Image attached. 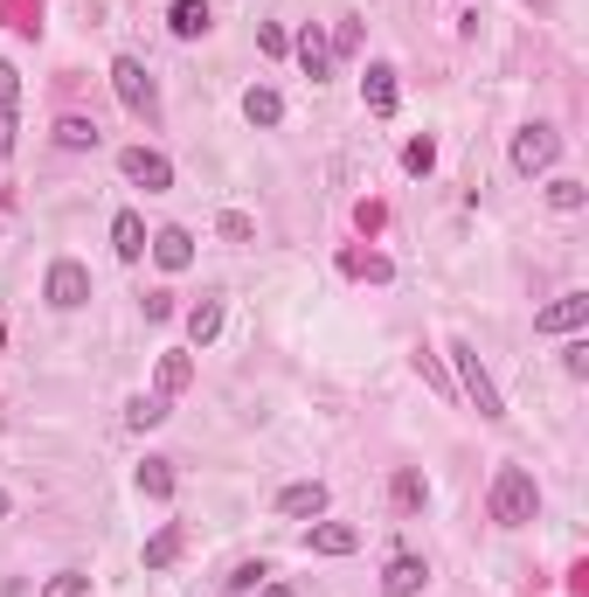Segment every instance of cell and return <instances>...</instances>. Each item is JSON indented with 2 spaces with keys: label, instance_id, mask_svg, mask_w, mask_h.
I'll return each mask as SVG.
<instances>
[{
  "label": "cell",
  "instance_id": "33",
  "mask_svg": "<svg viewBox=\"0 0 589 597\" xmlns=\"http://www.w3.org/2000/svg\"><path fill=\"white\" fill-rule=\"evenodd\" d=\"M327 49H340V56H354V49H360V22H340Z\"/></svg>",
  "mask_w": 589,
  "mask_h": 597
},
{
  "label": "cell",
  "instance_id": "25",
  "mask_svg": "<svg viewBox=\"0 0 589 597\" xmlns=\"http://www.w3.org/2000/svg\"><path fill=\"white\" fill-rule=\"evenodd\" d=\"M181 556V521H167V528L154 535V543H146V570H167Z\"/></svg>",
  "mask_w": 589,
  "mask_h": 597
},
{
  "label": "cell",
  "instance_id": "23",
  "mask_svg": "<svg viewBox=\"0 0 589 597\" xmlns=\"http://www.w3.org/2000/svg\"><path fill=\"white\" fill-rule=\"evenodd\" d=\"M139 494L146 500H174V459H146L139 465Z\"/></svg>",
  "mask_w": 589,
  "mask_h": 597
},
{
  "label": "cell",
  "instance_id": "11",
  "mask_svg": "<svg viewBox=\"0 0 589 597\" xmlns=\"http://www.w3.org/2000/svg\"><path fill=\"white\" fill-rule=\"evenodd\" d=\"M292 56H298V70H306L312 84H327V77H333V49H327V35H319L312 22L292 35Z\"/></svg>",
  "mask_w": 589,
  "mask_h": 597
},
{
  "label": "cell",
  "instance_id": "9",
  "mask_svg": "<svg viewBox=\"0 0 589 597\" xmlns=\"http://www.w3.org/2000/svg\"><path fill=\"white\" fill-rule=\"evenodd\" d=\"M424 584H430V563L424 556H389V570H382V597H424Z\"/></svg>",
  "mask_w": 589,
  "mask_h": 597
},
{
  "label": "cell",
  "instance_id": "14",
  "mask_svg": "<svg viewBox=\"0 0 589 597\" xmlns=\"http://www.w3.org/2000/svg\"><path fill=\"white\" fill-rule=\"evenodd\" d=\"M111 251H119V265H139V257H146V222H139V209L111 216Z\"/></svg>",
  "mask_w": 589,
  "mask_h": 597
},
{
  "label": "cell",
  "instance_id": "24",
  "mask_svg": "<svg viewBox=\"0 0 589 597\" xmlns=\"http://www.w3.org/2000/svg\"><path fill=\"white\" fill-rule=\"evenodd\" d=\"M582 202H589V188H582L576 174H555V181H548V209H555V216H576Z\"/></svg>",
  "mask_w": 589,
  "mask_h": 597
},
{
  "label": "cell",
  "instance_id": "6",
  "mask_svg": "<svg viewBox=\"0 0 589 597\" xmlns=\"http://www.w3.org/2000/svg\"><path fill=\"white\" fill-rule=\"evenodd\" d=\"M119 174L132 181V188H146V195H167V188H174V160L154 154V146H125V154H119Z\"/></svg>",
  "mask_w": 589,
  "mask_h": 597
},
{
  "label": "cell",
  "instance_id": "2",
  "mask_svg": "<svg viewBox=\"0 0 589 597\" xmlns=\"http://www.w3.org/2000/svg\"><path fill=\"white\" fill-rule=\"evenodd\" d=\"M451 368H458V397L479 410L486 424H500L506 417V397H500V382L486 376V362H479V348L471 341H451Z\"/></svg>",
  "mask_w": 589,
  "mask_h": 597
},
{
  "label": "cell",
  "instance_id": "17",
  "mask_svg": "<svg viewBox=\"0 0 589 597\" xmlns=\"http://www.w3.org/2000/svg\"><path fill=\"white\" fill-rule=\"evenodd\" d=\"M98 139H105L98 119H77V111H63V119H56V146H63V154H90Z\"/></svg>",
  "mask_w": 589,
  "mask_h": 597
},
{
  "label": "cell",
  "instance_id": "13",
  "mask_svg": "<svg viewBox=\"0 0 589 597\" xmlns=\"http://www.w3.org/2000/svg\"><path fill=\"white\" fill-rule=\"evenodd\" d=\"M306 549H312V556H354V549H360V528H347V521H312V528H306Z\"/></svg>",
  "mask_w": 589,
  "mask_h": 597
},
{
  "label": "cell",
  "instance_id": "26",
  "mask_svg": "<svg viewBox=\"0 0 589 597\" xmlns=\"http://www.w3.org/2000/svg\"><path fill=\"white\" fill-rule=\"evenodd\" d=\"M35 597H90V576H84V570H56Z\"/></svg>",
  "mask_w": 589,
  "mask_h": 597
},
{
  "label": "cell",
  "instance_id": "28",
  "mask_svg": "<svg viewBox=\"0 0 589 597\" xmlns=\"http://www.w3.org/2000/svg\"><path fill=\"white\" fill-rule=\"evenodd\" d=\"M263 576H271V570H263V563H236L230 576H222V590H230V597H250V590L263 584Z\"/></svg>",
  "mask_w": 589,
  "mask_h": 597
},
{
  "label": "cell",
  "instance_id": "8",
  "mask_svg": "<svg viewBox=\"0 0 589 597\" xmlns=\"http://www.w3.org/2000/svg\"><path fill=\"white\" fill-rule=\"evenodd\" d=\"M589 327V292H562L535 313V333H582Z\"/></svg>",
  "mask_w": 589,
  "mask_h": 597
},
{
  "label": "cell",
  "instance_id": "20",
  "mask_svg": "<svg viewBox=\"0 0 589 597\" xmlns=\"http://www.w3.org/2000/svg\"><path fill=\"white\" fill-rule=\"evenodd\" d=\"M187 382H195V354H187V348H167V354H160V397H181Z\"/></svg>",
  "mask_w": 589,
  "mask_h": 597
},
{
  "label": "cell",
  "instance_id": "5",
  "mask_svg": "<svg viewBox=\"0 0 589 597\" xmlns=\"http://www.w3.org/2000/svg\"><path fill=\"white\" fill-rule=\"evenodd\" d=\"M42 298L56 313H77V306H90V271L77 265V257H56L49 265V278H42Z\"/></svg>",
  "mask_w": 589,
  "mask_h": 597
},
{
  "label": "cell",
  "instance_id": "7",
  "mask_svg": "<svg viewBox=\"0 0 589 597\" xmlns=\"http://www.w3.org/2000/svg\"><path fill=\"white\" fill-rule=\"evenodd\" d=\"M14 139H22V70L0 56V160L14 154Z\"/></svg>",
  "mask_w": 589,
  "mask_h": 597
},
{
  "label": "cell",
  "instance_id": "12",
  "mask_svg": "<svg viewBox=\"0 0 589 597\" xmlns=\"http://www.w3.org/2000/svg\"><path fill=\"white\" fill-rule=\"evenodd\" d=\"M278 514H284V521H319V514H327V487H319V479L284 487V494H278Z\"/></svg>",
  "mask_w": 589,
  "mask_h": 597
},
{
  "label": "cell",
  "instance_id": "19",
  "mask_svg": "<svg viewBox=\"0 0 589 597\" xmlns=\"http://www.w3.org/2000/svg\"><path fill=\"white\" fill-rule=\"evenodd\" d=\"M243 119H250V125H263V133H271V125L284 119V98H278L271 84H250V90H243Z\"/></svg>",
  "mask_w": 589,
  "mask_h": 597
},
{
  "label": "cell",
  "instance_id": "4",
  "mask_svg": "<svg viewBox=\"0 0 589 597\" xmlns=\"http://www.w3.org/2000/svg\"><path fill=\"white\" fill-rule=\"evenodd\" d=\"M506 160H513L520 181H535V174H548V167L562 160V133H555V125H520L513 146H506Z\"/></svg>",
  "mask_w": 589,
  "mask_h": 597
},
{
  "label": "cell",
  "instance_id": "1",
  "mask_svg": "<svg viewBox=\"0 0 589 597\" xmlns=\"http://www.w3.org/2000/svg\"><path fill=\"white\" fill-rule=\"evenodd\" d=\"M535 514H541L535 473H527V465H500V473H492V521H500V528H527Z\"/></svg>",
  "mask_w": 589,
  "mask_h": 597
},
{
  "label": "cell",
  "instance_id": "35",
  "mask_svg": "<svg viewBox=\"0 0 589 597\" xmlns=\"http://www.w3.org/2000/svg\"><path fill=\"white\" fill-rule=\"evenodd\" d=\"M257 597H298L292 584H271V576H263V584H257Z\"/></svg>",
  "mask_w": 589,
  "mask_h": 597
},
{
  "label": "cell",
  "instance_id": "29",
  "mask_svg": "<svg viewBox=\"0 0 589 597\" xmlns=\"http://www.w3.org/2000/svg\"><path fill=\"white\" fill-rule=\"evenodd\" d=\"M347 271H354V278H375V285H389V278H395L389 257H347Z\"/></svg>",
  "mask_w": 589,
  "mask_h": 597
},
{
  "label": "cell",
  "instance_id": "22",
  "mask_svg": "<svg viewBox=\"0 0 589 597\" xmlns=\"http://www.w3.org/2000/svg\"><path fill=\"white\" fill-rule=\"evenodd\" d=\"M389 500H395V514H416L430 500V479L416 473V465H403V473H395V487H389Z\"/></svg>",
  "mask_w": 589,
  "mask_h": 597
},
{
  "label": "cell",
  "instance_id": "18",
  "mask_svg": "<svg viewBox=\"0 0 589 597\" xmlns=\"http://www.w3.org/2000/svg\"><path fill=\"white\" fill-rule=\"evenodd\" d=\"M216 333H222V292H208L201 306H187V341H195V348H208Z\"/></svg>",
  "mask_w": 589,
  "mask_h": 597
},
{
  "label": "cell",
  "instance_id": "34",
  "mask_svg": "<svg viewBox=\"0 0 589 597\" xmlns=\"http://www.w3.org/2000/svg\"><path fill=\"white\" fill-rule=\"evenodd\" d=\"M174 313V292H146V320H167Z\"/></svg>",
  "mask_w": 589,
  "mask_h": 597
},
{
  "label": "cell",
  "instance_id": "30",
  "mask_svg": "<svg viewBox=\"0 0 589 597\" xmlns=\"http://www.w3.org/2000/svg\"><path fill=\"white\" fill-rule=\"evenodd\" d=\"M562 368H568V376H576V382L589 376V341H582V333H576V341L562 348Z\"/></svg>",
  "mask_w": 589,
  "mask_h": 597
},
{
  "label": "cell",
  "instance_id": "31",
  "mask_svg": "<svg viewBox=\"0 0 589 597\" xmlns=\"http://www.w3.org/2000/svg\"><path fill=\"white\" fill-rule=\"evenodd\" d=\"M222 236H230V244H250V236H257V222L243 216V209H230V216H222Z\"/></svg>",
  "mask_w": 589,
  "mask_h": 597
},
{
  "label": "cell",
  "instance_id": "3",
  "mask_svg": "<svg viewBox=\"0 0 589 597\" xmlns=\"http://www.w3.org/2000/svg\"><path fill=\"white\" fill-rule=\"evenodd\" d=\"M111 90H119V105L132 119H146V125L160 119V84H154V70H146L139 56H111Z\"/></svg>",
  "mask_w": 589,
  "mask_h": 597
},
{
  "label": "cell",
  "instance_id": "16",
  "mask_svg": "<svg viewBox=\"0 0 589 597\" xmlns=\"http://www.w3.org/2000/svg\"><path fill=\"white\" fill-rule=\"evenodd\" d=\"M208 22H216V14H208V0H174V8H167V28H174L181 42H201Z\"/></svg>",
  "mask_w": 589,
  "mask_h": 597
},
{
  "label": "cell",
  "instance_id": "10",
  "mask_svg": "<svg viewBox=\"0 0 589 597\" xmlns=\"http://www.w3.org/2000/svg\"><path fill=\"white\" fill-rule=\"evenodd\" d=\"M146 251H154V265H160V271H187V265H195V236H187L181 222L154 230V236H146Z\"/></svg>",
  "mask_w": 589,
  "mask_h": 597
},
{
  "label": "cell",
  "instance_id": "21",
  "mask_svg": "<svg viewBox=\"0 0 589 597\" xmlns=\"http://www.w3.org/2000/svg\"><path fill=\"white\" fill-rule=\"evenodd\" d=\"M167 403H174V397H160V389H154V397H132V403H125V424H132V431H160V424L174 417Z\"/></svg>",
  "mask_w": 589,
  "mask_h": 597
},
{
  "label": "cell",
  "instance_id": "32",
  "mask_svg": "<svg viewBox=\"0 0 589 597\" xmlns=\"http://www.w3.org/2000/svg\"><path fill=\"white\" fill-rule=\"evenodd\" d=\"M257 49H263V56H284V49H292V35H284L278 22H263V28H257Z\"/></svg>",
  "mask_w": 589,
  "mask_h": 597
},
{
  "label": "cell",
  "instance_id": "15",
  "mask_svg": "<svg viewBox=\"0 0 589 597\" xmlns=\"http://www.w3.org/2000/svg\"><path fill=\"white\" fill-rule=\"evenodd\" d=\"M360 98H368L375 119H395V98H403V90H395V70H389V63H368V77H360Z\"/></svg>",
  "mask_w": 589,
  "mask_h": 597
},
{
  "label": "cell",
  "instance_id": "27",
  "mask_svg": "<svg viewBox=\"0 0 589 597\" xmlns=\"http://www.w3.org/2000/svg\"><path fill=\"white\" fill-rule=\"evenodd\" d=\"M403 167H409L416 181H424L430 167H437V139H430V133H424V139H409V146H403Z\"/></svg>",
  "mask_w": 589,
  "mask_h": 597
},
{
  "label": "cell",
  "instance_id": "36",
  "mask_svg": "<svg viewBox=\"0 0 589 597\" xmlns=\"http://www.w3.org/2000/svg\"><path fill=\"white\" fill-rule=\"evenodd\" d=\"M8 508H14V500H8V494H0V521H8Z\"/></svg>",
  "mask_w": 589,
  "mask_h": 597
}]
</instances>
